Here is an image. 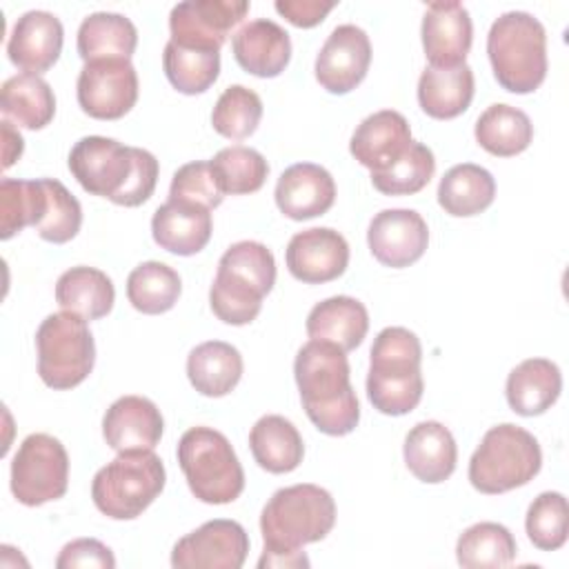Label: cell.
Returning <instances> with one entry per match:
<instances>
[{
	"mask_svg": "<svg viewBox=\"0 0 569 569\" xmlns=\"http://www.w3.org/2000/svg\"><path fill=\"white\" fill-rule=\"evenodd\" d=\"M411 127L407 118L393 109L367 116L353 131L349 151L371 173L391 167L411 144Z\"/></svg>",
	"mask_w": 569,
	"mask_h": 569,
	"instance_id": "cell-21",
	"label": "cell"
},
{
	"mask_svg": "<svg viewBox=\"0 0 569 569\" xmlns=\"http://www.w3.org/2000/svg\"><path fill=\"white\" fill-rule=\"evenodd\" d=\"M516 538L500 522H476L467 527L456 542L460 567H507L516 558Z\"/></svg>",
	"mask_w": 569,
	"mask_h": 569,
	"instance_id": "cell-38",
	"label": "cell"
},
{
	"mask_svg": "<svg viewBox=\"0 0 569 569\" xmlns=\"http://www.w3.org/2000/svg\"><path fill=\"white\" fill-rule=\"evenodd\" d=\"M176 456L200 502L227 505L242 493L244 471L224 433L202 425L191 427L180 436Z\"/></svg>",
	"mask_w": 569,
	"mask_h": 569,
	"instance_id": "cell-7",
	"label": "cell"
},
{
	"mask_svg": "<svg viewBox=\"0 0 569 569\" xmlns=\"http://www.w3.org/2000/svg\"><path fill=\"white\" fill-rule=\"evenodd\" d=\"M369 64L371 42L365 29L356 24H338L316 58V80L329 93L342 96L365 80Z\"/></svg>",
	"mask_w": 569,
	"mask_h": 569,
	"instance_id": "cell-15",
	"label": "cell"
},
{
	"mask_svg": "<svg viewBox=\"0 0 569 569\" xmlns=\"http://www.w3.org/2000/svg\"><path fill=\"white\" fill-rule=\"evenodd\" d=\"M260 118L262 100L253 89L244 84L227 87L211 111L213 129L229 140L249 138L258 129Z\"/></svg>",
	"mask_w": 569,
	"mask_h": 569,
	"instance_id": "cell-42",
	"label": "cell"
},
{
	"mask_svg": "<svg viewBox=\"0 0 569 569\" xmlns=\"http://www.w3.org/2000/svg\"><path fill=\"white\" fill-rule=\"evenodd\" d=\"M249 553V536L236 520L216 518L182 536L171 551L176 569H240Z\"/></svg>",
	"mask_w": 569,
	"mask_h": 569,
	"instance_id": "cell-13",
	"label": "cell"
},
{
	"mask_svg": "<svg viewBox=\"0 0 569 569\" xmlns=\"http://www.w3.org/2000/svg\"><path fill=\"white\" fill-rule=\"evenodd\" d=\"M276 284V260L267 244L240 240L218 260L209 305L218 320L240 327L256 320L262 298Z\"/></svg>",
	"mask_w": 569,
	"mask_h": 569,
	"instance_id": "cell-4",
	"label": "cell"
},
{
	"mask_svg": "<svg viewBox=\"0 0 569 569\" xmlns=\"http://www.w3.org/2000/svg\"><path fill=\"white\" fill-rule=\"evenodd\" d=\"M62 40V22L51 11L31 9L16 20L7 40V53L18 69L40 76L58 62Z\"/></svg>",
	"mask_w": 569,
	"mask_h": 569,
	"instance_id": "cell-18",
	"label": "cell"
},
{
	"mask_svg": "<svg viewBox=\"0 0 569 569\" xmlns=\"http://www.w3.org/2000/svg\"><path fill=\"white\" fill-rule=\"evenodd\" d=\"M0 124H2V140H4V162H2V167L9 169L22 156L24 140H22L20 131L13 129V124L9 120H2Z\"/></svg>",
	"mask_w": 569,
	"mask_h": 569,
	"instance_id": "cell-48",
	"label": "cell"
},
{
	"mask_svg": "<svg viewBox=\"0 0 569 569\" xmlns=\"http://www.w3.org/2000/svg\"><path fill=\"white\" fill-rule=\"evenodd\" d=\"M182 280L178 271L164 262H140L127 278V298L131 307L147 316H158L178 302Z\"/></svg>",
	"mask_w": 569,
	"mask_h": 569,
	"instance_id": "cell-36",
	"label": "cell"
},
{
	"mask_svg": "<svg viewBox=\"0 0 569 569\" xmlns=\"http://www.w3.org/2000/svg\"><path fill=\"white\" fill-rule=\"evenodd\" d=\"M273 7L293 27L309 29L320 24L327 18V13L336 7V2L333 0H278Z\"/></svg>",
	"mask_w": 569,
	"mask_h": 569,
	"instance_id": "cell-47",
	"label": "cell"
},
{
	"mask_svg": "<svg viewBox=\"0 0 569 569\" xmlns=\"http://www.w3.org/2000/svg\"><path fill=\"white\" fill-rule=\"evenodd\" d=\"M525 529L540 551L560 549L567 542L569 531L567 498L560 491H542L527 509Z\"/></svg>",
	"mask_w": 569,
	"mask_h": 569,
	"instance_id": "cell-44",
	"label": "cell"
},
{
	"mask_svg": "<svg viewBox=\"0 0 569 569\" xmlns=\"http://www.w3.org/2000/svg\"><path fill=\"white\" fill-rule=\"evenodd\" d=\"M276 204L291 220H309L327 213L336 202L333 176L313 162L287 167L276 182Z\"/></svg>",
	"mask_w": 569,
	"mask_h": 569,
	"instance_id": "cell-20",
	"label": "cell"
},
{
	"mask_svg": "<svg viewBox=\"0 0 569 569\" xmlns=\"http://www.w3.org/2000/svg\"><path fill=\"white\" fill-rule=\"evenodd\" d=\"M160 409L144 396L118 398L102 418V436L113 451L153 449L162 438Z\"/></svg>",
	"mask_w": 569,
	"mask_h": 569,
	"instance_id": "cell-22",
	"label": "cell"
},
{
	"mask_svg": "<svg viewBox=\"0 0 569 569\" xmlns=\"http://www.w3.org/2000/svg\"><path fill=\"white\" fill-rule=\"evenodd\" d=\"M422 347L413 331L405 327L382 329L371 345L367 373V396L373 409L385 416H405L422 398L420 373Z\"/></svg>",
	"mask_w": 569,
	"mask_h": 569,
	"instance_id": "cell-5",
	"label": "cell"
},
{
	"mask_svg": "<svg viewBox=\"0 0 569 569\" xmlns=\"http://www.w3.org/2000/svg\"><path fill=\"white\" fill-rule=\"evenodd\" d=\"M224 193L211 171L209 160H193L182 164L169 187V200H182L202 204L207 209H216L222 202Z\"/></svg>",
	"mask_w": 569,
	"mask_h": 569,
	"instance_id": "cell-45",
	"label": "cell"
},
{
	"mask_svg": "<svg viewBox=\"0 0 569 569\" xmlns=\"http://www.w3.org/2000/svg\"><path fill=\"white\" fill-rule=\"evenodd\" d=\"M116 289L111 278L96 267H71L56 282V302L84 320L104 318L113 309Z\"/></svg>",
	"mask_w": 569,
	"mask_h": 569,
	"instance_id": "cell-32",
	"label": "cell"
},
{
	"mask_svg": "<svg viewBox=\"0 0 569 569\" xmlns=\"http://www.w3.org/2000/svg\"><path fill=\"white\" fill-rule=\"evenodd\" d=\"M69 487V456L49 433L27 436L11 462V493L27 507L58 500Z\"/></svg>",
	"mask_w": 569,
	"mask_h": 569,
	"instance_id": "cell-11",
	"label": "cell"
},
{
	"mask_svg": "<svg viewBox=\"0 0 569 569\" xmlns=\"http://www.w3.org/2000/svg\"><path fill=\"white\" fill-rule=\"evenodd\" d=\"M333 525L336 502L327 489L309 482L278 489L260 513L264 549L258 569L309 567V558L300 549L322 540Z\"/></svg>",
	"mask_w": 569,
	"mask_h": 569,
	"instance_id": "cell-1",
	"label": "cell"
},
{
	"mask_svg": "<svg viewBox=\"0 0 569 569\" xmlns=\"http://www.w3.org/2000/svg\"><path fill=\"white\" fill-rule=\"evenodd\" d=\"M345 353L331 342L309 340L300 347L293 362L305 413L327 436H347L360 420V405Z\"/></svg>",
	"mask_w": 569,
	"mask_h": 569,
	"instance_id": "cell-3",
	"label": "cell"
},
{
	"mask_svg": "<svg viewBox=\"0 0 569 569\" xmlns=\"http://www.w3.org/2000/svg\"><path fill=\"white\" fill-rule=\"evenodd\" d=\"M211 231V209L193 202L167 200L151 218V236L156 244L176 256H193L202 251Z\"/></svg>",
	"mask_w": 569,
	"mask_h": 569,
	"instance_id": "cell-24",
	"label": "cell"
},
{
	"mask_svg": "<svg viewBox=\"0 0 569 569\" xmlns=\"http://www.w3.org/2000/svg\"><path fill=\"white\" fill-rule=\"evenodd\" d=\"M80 109L96 120H118L138 100V73L131 60L84 62L76 84Z\"/></svg>",
	"mask_w": 569,
	"mask_h": 569,
	"instance_id": "cell-12",
	"label": "cell"
},
{
	"mask_svg": "<svg viewBox=\"0 0 569 569\" xmlns=\"http://www.w3.org/2000/svg\"><path fill=\"white\" fill-rule=\"evenodd\" d=\"M56 567L58 569H87V567L113 569L116 558H113V551L107 545H102L100 540L78 538L62 547V551L56 560Z\"/></svg>",
	"mask_w": 569,
	"mask_h": 569,
	"instance_id": "cell-46",
	"label": "cell"
},
{
	"mask_svg": "<svg viewBox=\"0 0 569 569\" xmlns=\"http://www.w3.org/2000/svg\"><path fill=\"white\" fill-rule=\"evenodd\" d=\"M138 44L136 24L113 11L89 13L78 27V56L93 60H129Z\"/></svg>",
	"mask_w": 569,
	"mask_h": 569,
	"instance_id": "cell-30",
	"label": "cell"
},
{
	"mask_svg": "<svg viewBox=\"0 0 569 569\" xmlns=\"http://www.w3.org/2000/svg\"><path fill=\"white\" fill-rule=\"evenodd\" d=\"M496 198L493 176L473 162H462L445 171L438 184V204L456 218H469L485 211Z\"/></svg>",
	"mask_w": 569,
	"mask_h": 569,
	"instance_id": "cell-33",
	"label": "cell"
},
{
	"mask_svg": "<svg viewBox=\"0 0 569 569\" xmlns=\"http://www.w3.org/2000/svg\"><path fill=\"white\" fill-rule=\"evenodd\" d=\"M253 460L269 473L293 471L305 456V442L291 420L278 413L262 416L249 431Z\"/></svg>",
	"mask_w": 569,
	"mask_h": 569,
	"instance_id": "cell-31",
	"label": "cell"
},
{
	"mask_svg": "<svg viewBox=\"0 0 569 569\" xmlns=\"http://www.w3.org/2000/svg\"><path fill=\"white\" fill-rule=\"evenodd\" d=\"M164 482V465L153 449L120 451L96 471L91 498L107 518L133 520L162 493Z\"/></svg>",
	"mask_w": 569,
	"mask_h": 569,
	"instance_id": "cell-8",
	"label": "cell"
},
{
	"mask_svg": "<svg viewBox=\"0 0 569 569\" xmlns=\"http://www.w3.org/2000/svg\"><path fill=\"white\" fill-rule=\"evenodd\" d=\"M249 13L247 0H187L178 2L169 13V31L173 42L182 47L213 49L227 42L229 31Z\"/></svg>",
	"mask_w": 569,
	"mask_h": 569,
	"instance_id": "cell-14",
	"label": "cell"
},
{
	"mask_svg": "<svg viewBox=\"0 0 569 569\" xmlns=\"http://www.w3.org/2000/svg\"><path fill=\"white\" fill-rule=\"evenodd\" d=\"M44 187V211L36 231L42 240L62 244L78 236L82 224V207L78 198L56 178H40Z\"/></svg>",
	"mask_w": 569,
	"mask_h": 569,
	"instance_id": "cell-43",
	"label": "cell"
},
{
	"mask_svg": "<svg viewBox=\"0 0 569 569\" xmlns=\"http://www.w3.org/2000/svg\"><path fill=\"white\" fill-rule=\"evenodd\" d=\"M44 211L42 180L2 178L0 182V238L9 240L24 227H36Z\"/></svg>",
	"mask_w": 569,
	"mask_h": 569,
	"instance_id": "cell-41",
	"label": "cell"
},
{
	"mask_svg": "<svg viewBox=\"0 0 569 569\" xmlns=\"http://www.w3.org/2000/svg\"><path fill=\"white\" fill-rule=\"evenodd\" d=\"M405 465L422 482H445L458 462V447L451 431L438 420H425L409 429L405 438Z\"/></svg>",
	"mask_w": 569,
	"mask_h": 569,
	"instance_id": "cell-25",
	"label": "cell"
},
{
	"mask_svg": "<svg viewBox=\"0 0 569 569\" xmlns=\"http://www.w3.org/2000/svg\"><path fill=\"white\" fill-rule=\"evenodd\" d=\"M433 171V151L427 144L413 140L391 167L371 173V182L385 196H411L429 184Z\"/></svg>",
	"mask_w": 569,
	"mask_h": 569,
	"instance_id": "cell-40",
	"label": "cell"
},
{
	"mask_svg": "<svg viewBox=\"0 0 569 569\" xmlns=\"http://www.w3.org/2000/svg\"><path fill=\"white\" fill-rule=\"evenodd\" d=\"M209 164L222 193H231V196H244V193L258 191L269 176V164L264 156L242 144L220 149L209 160Z\"/></svg>",
	"mask_w": 569,
	"mask_h": 569,
	"instance_id": "cell-39",
	"label": "cell"
},
{
	"mask_svg": "<svg viewBox=\"0 0 569 569\" xmlns=\"http://www.w3.org/2000/svg\"><path fill=\"white\" fill-rule=\"evenodd\" d=\"M369 331L367 307L351 296H333L318 302L307 316L311 340H325L342 351L356 349Z\"/></svg>",
	"mask_w": 569,
	"mask_h": 569,
	"instance_id": "cell-28",
	"label": "cell"
},
{
	"mask_svg": "<svg viewBox=\"0 0 569 569\" xmlns=\"http://www.w3.org/2000/svg\"><path fill=\"white\" fill-rule=\"evenodd\" d=\"M38 373L51 389H73L87 380L96 362V342L82 316L60 311L47 316L36 331Z\"/></svg>",
	"mask_w": 569,
	"mask_h": 569,
	"instance_id": "cell-10",
	"label": "cell"
},
{
	"mask_svg": "<svg viewBox=\"0 0 569 569\" xmlns=\"http://www.w3.org/2000/svg\"><path fill=\"white\" fill-rule=\"evenodd\" d=\"M164 76L173 89L187 96L204 93L220 73V51L182 47L173 40L164 44L162 51Z\"/></svg>",
	"mask_w": 569,
	"mask_h": 569,
	"instance_id": "cell-37",
	"label": "cell"
},
{
	"mask_svg": "<svg viewBox=\"0 0 569 569\" xmlns=\"http://www.w3.org/2000/svg\"><path fill=\"white\" fill-rule=\"evenodd\" d=\"M473 133L485 151L509 158L522 153L531 144L533 124L522 109L496 102L478 116Z\"/></svg>",
	"mask_w": 569,
	"mask_h": 569,
	"instance_id": "cell-35",
	"label": "cell"
},
{
	"mask_svg": "<svg viewBox=\"0 0 569 569\" xmlns=\"http://www.w3.org/2000/svg\"><path fill=\"white\" fill-rule=\"evenodd\" d=\"M473 71L467 62L456 67H427L418 80L420 109L436 120L465 113L473 100Z\"/></svg>",
	"mask_w": 569,
	"mask_h": 569,
	"instance_id": "cell-27",
	"label": "cell"
},
{
	"mask_svg": "<svg viewBox=\"0 0 569 569\" xmlns=\"http://www.w3.org/2000/svg\"><path fill=\"white\" fill-rule=\"evenodd\" d=\"M0 109L4 118L24 129H42L53 120L56 96L47 80L36 73H18L4 80L0 89Z\"/></svg>",
	"mask_w": 569,
	"mask_h": 569,
	"instance_id": "cell-34",
	"label": "cell"
},
{
	"mask_svg": "<svg viewBox=\"0 0 569 569\" xmlns=\"http://www.w3.org/2000/svg\"><path fill=\"white\" fill-rule=\"evenodd\" d=\"M367 242L380 264L402 269L422 258L429 244V229L413 209H382L369 222Z\"/></svg>",
	"mask_w": 569,
	"mask_h": 569,
	"instance_id": "cell-16",
	"label": "cell"
},
{
	"mask_svg": "<svg viewBox=\"0 0 569 569\" xmlns=\"http://www.w3.org/2000/svg\"><path fill=\"white\" fill-rule=\"evenodd\" d=\"M289 273L305 284L331 282L349 264V244L331 227H311L291 236L284 251Z\"/></svg>",
	"mask_w": 569,
	"mask_h": 569,
	"instance_id": "cell-17",
	"label": "cell"
},
{
	"mask_svg": "<svg viewBox=\"0 0 569 569\" xmlns=\"http://www.w3.org/2000/svg\"><path fill=\"white\" fill-rule=\"evenodd\" d=\"M487 56L498 84L511 93L536 91L547 76V33L527 11L498 16L487 36Z\"/></svg>",
	"mask_w": 569,
	"mask_h": 569,
	"instance_id": "cell-6",
	"label": "cell"
},
{
	"mask_svg": "<svg viewBox=\"0 0 569 569\" xmlns=\"http://www.w3.org/2000/svg\"><path fill=\"white\" fill-rule=\"evenodd\" d=\"M240 351L222 340H207L187 356V376L191 387L207 398H222L242 378Z\"/></svg>",
	"mask_w": 569,
	"mask_h": 569,
	"instance_id": "cell-29",
	"label": "cell"
},
{
	"mask_svg": "<svg viewBox=\"0 0 569 569\" xmlns=\"http://www.w3.org/2000/svg\"><path fill=\"white\" fill-rule=\"evenodd\" d=\"M422 49L431 67L462 64L473 40L469 11L460 2H429L422 16Z\"/></svg>",
	"mask_w": 569,
	"mask_h": 569,
	"instance_id": "cell-19",
	"label": "cell"
},
{
	"mask_svg": "<svg viewBox=\"0 0 569 569\" xmlns=\"http://www.w3.org/2000/svg\"><path fill=\"white\" fill-rule=\"evenodd\" d=\"M542 467L538 440L522 427H491L469 460V482L480 493H505L527 485Z\"/></svg>",
	"mask_w": 569,
	"mask_h": 569,
	"instance_id": "cell-9",
	"label": "cell"
},
{
	"mask_svg": "<svg viewBox=\"0 0 569 569\" xmlns=\"http://www.w3.org/2000/svg\"><path fill=\"white\" fill-rule=\"evenodd\" d=\"M562 391V373L547 358H527L507 376V402L518 416L545 413Z\"/></svg>",
	"mask_w": 569,
	"mask_h": 569,
	"instance_id": "cell-26",
	"label": "cell"
},
{
	"mask_svg": "<svg viewBox=\"0 0 569 569\" xmlns=\"http://www.w3.org/2000/svg\"><path fill=\"white\" fill-rule=\"evenodd\" d=\"M69 171L87 193L120 207H138L153 196L160 167L147 149L104 136H84L69 153Z\"/></svg>",
	"mask_w": 569,
	"mask_h": 569,
	"instance_id": "cell-2",
	"label": "cell"
},
{
	"mask_svg": "<svg viewBox=\"0 0 569 569\" xmlns=\"http://www.w3.org/2000/svg\"><path fill=\"white\" fill-rule=\"evenodd\" d=\"M231 51L247 73L276 78L291 60V38L278 22L258 18L236 31L231 38Z\"/></svg>",
	"mask_w": 569,
	"mask_h": 569,
	"instance_id": "cell-23",
	"label": "cell"
}]
</instances>
